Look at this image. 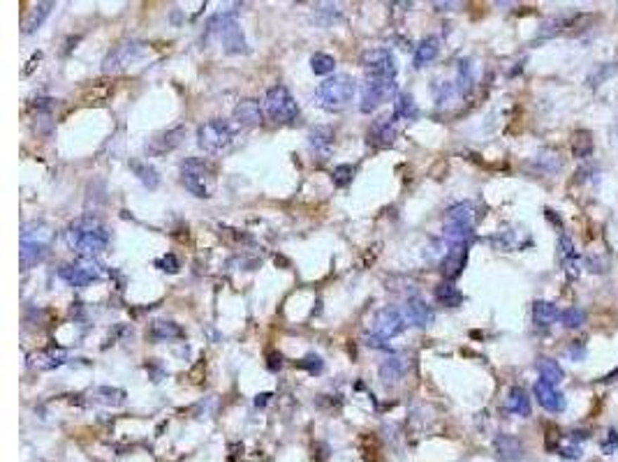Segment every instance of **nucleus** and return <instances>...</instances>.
Segmentation results:
<instances>
[{
  "instance_id": "obj_18",
  "label": "nucleus",
  "mask_w": 618,
  "mask_h": 462,
  "mask_svg": "<svg viewBox=\"0 0 618 462\" xmlns=\"http://www.w3.org/2000/svg\"><path fill=\"white\" fill-rule=\"evenodd\" d=\"M406 319L410 324H415L417 329H426V326L433 324V310L426 305V301H422L419 296L408 298V303H406Z\"/></svg>"
},
{
  "instance_id": "obj_28",
  "label": "nucleus",
  "mask_w": 618,
  "mask_h": 462,
  "mask_svg": "<svg viewBox=\"0 0 618 462\" xmlns=\"http://www.w3.org/2000/svg\"><path fill=\"white\" fill-rule=\"evenodd\" d=\"M53 3H37L33 10H30V14L26 17V21H23V35H30L35 33V30L42 26V21L49 17Z\"/></svg>"
},
{
  "instance_id": "obj_37",
  "label": "nucleus",
  "mask_w": 618,
  "mask_h": 462,
  "mask_svg": "<svg viewBox=\"0 0 618 462\" xmlns=\"http://www.w3.org/2000/svg\"><path fill=\"white\" fill-rule=\"evenodd\" d=\"M331 178H334V185L347 187L352 183V178H354V169L350 164H338L334 169V173H331Z\"/></svg>"
},
{
  "instance_id": "obj_25",
  "label": "nucleus",
  "mask_w": 618,
  "mask_h": 462,
  "mask_svg": "<svg viewBox=\"0 0 618 462\" xmlns=\"http://www.w3.org/2000/svg\"><path fill=\"white\" fill-rule=\"evenodd\" d=\"M438 53H440V39L435 35L424 37L422 42L417 44V49H415V67L429 65V62H433L435 58H438Z\"/></svg>"
},
{
  "instance_id": "obj_20",
  "label": "nucleus",
  "mask_w": 618,
  "mask_h": 462,
  "mask_svg": "<svg viewBox=\"0 0 618 462\" xmlns=\"http://www.w3.org/2000/svg\"><path fill=\"white\" fill-rule=\"evenodd\" d=\"M445 225L447 227L472 231V227H475V206L468 204V202L451 206L449 213H447V222H445Z\"/></svg>"
},
{
  "instance_id": "obj_38",
  "label": "nucleus",
  "mask_w": 618,
  "mask_h": 462,
  "mask_svg": "<svg viewBox=\"0 0 618 462\" xmlns=\"http://www.w3.org/2000/svg\"><path fill=\"white\" fill-rule=\"evenodd\" d=\"M560 252H562V259H565L569 266H574V264H577L574 245H572V241H569L567 236H560Z\"/></svg>"
},
{
  "instance_id": "obj_31",
  "label": "nucleus",
  "mask_w": 618,
  "mask_h": 462,
  "mask_svg": "<svg viewBox=\"0 0 618 462\" xmlns=\"http://www.w3.org/2000/svg\"><path fill=\"white\" fill-rule=\"evenodd\" d=\"M67 352H63V349H58V352H49V354H37L33 358V365L37 370H53V368H60L63 363L67 361Z\"/></svg>"
},
{
  "instance_id": "obj_11",
  "label": "nucleus",
  "mask_w": 618,
  "mask_h": 462,
  "mask_svg": "<svg viewBox=\"0 0 618 462\" xmlns=\"http://www.w3.org/2000/svg\"><path fill=\"white\" fill-rule=\"evenodd\" d=\"M146 46L139 44V42H123L118 44L116 49L112 51L105 58V62H102V70L105 72H123L128 70L130 65H134L141 55H144Z\"/></svg>"
},
{
  "instance_id": "obj_26",
  "label": "nucleus",
  "mask_w": 618,
  "mask_h": 462,
  "mask_svg": "<svg viewBox=\"0 0 618 462\" xmlns=\"http://www.w3.org/2000/svg\"><path fill=\"white\" fill-rule=\"evenodd\" d=\"M558 319H560V310L553 305V303L535 301V305H533V322H535V326L546 329V326H551L553 322H558Z\"/></svg>"
},
{
  "instance_id": "obj_23",
  "label": "nucleus",
  "mask_w": 618,
  "mask_h": 462,
  "mask_svg": "<svg viewBox=\"0 0 618 462\" xmlns=\"http://www.w3.org/2000/svg\"><path fill=\"white\" fill-rule=\"evenodd\" d=\"M496 451L505 462H514L524 458V444L512 435H501L496 437Z\"/></svg>"
},
{
  "instance_id": "obj_6",
  "label": "nucleus",
  "mask_w": 618,
  "mask_h": 462,
  "mask_svg": "<svg viewBox=\"0 0 618 462\" xmlns=\"http://www.w3.org/2000/svg\"><path fill=\"white\" fill-rule=\"evenodd\" d=\"M211 33H216L220 44H223L225 53H241L245 51V37L239 28L234 14H218L216 19L209 23Z\"/></svg>"
},
{
  "instance_id": "obj_9",
  "label": "nucleus",
  "mask_w": 618,
  "mask_h": 462,
  "mask_svg": "<svg viewBox=\"0 0 618 462\" xmlns=\"http://www.w3.org/2000/svg\"><path fill=\"white\" fill-rule=\"evenodd\" d=\"M58 277L65 280L72 286H86L93 280H100L102 277V266L95 259H82L79 257L72 264H63L58 270Z\"/></svg>"
},
{
  "instance_id": "obj_22",
  "label": "nucleus",
  "mask_w": 618,
  "mask_h": 462,
  "mask_svg": "<svg viewBox=\"0 0 618 462\" xmlns=\"http://www.w3.org/2000/svg\"><path fill=\"white\" fill-rule=\"evenodd\" d=\"M505 407L510 414H517V416H521V418H528L530 416V397L526 393V388L512 386L510 393H507Z\"/></svg>"
},
{
  "instance_id": "obj_36",
  "label": "nucleus",
  "mask_w": 618,
  "mask_h": 462,
  "mask_svg": "<svg viewBox=\"0 0 618 462\" xmlns=\"http://www.w3.org/2000/svg\"><path fill=\"white\" fill-rule=\"evenodd\" d=\"M593 153V139L588 132H579L574 137V157H588Z\"/></svg>"
},
{
  "instance_id": "obj_5",
  "label": "nucleus",
  "mask_w": 618,
  "mask_h": 462,
  "mask_svg": "<svg viewBox=\"0 0 618 462\" xmlns=\"http://www.w3.org/2000/svg\"><path fill=\"white\" fill-rule=\"evenodd\" d=\"M264 111L276 123H292L299 116V105L285 86H273L264 95Z\"/></svg>"
},
{
  "instance_id": "obj_3",
  "label": "nucleus",
  "mask_w": 618,
  "mask_h": 462,
  "mask_svg": "<svg viewBox=\"0 0 618 462\" xmlns=\"http://www.w3.org/2000/svg\"><path fill=\"white\" fill-rule=\"evenodd\" d=\"M181 183H184V187L190 194L200 199H209L216 192V173H213V166L204 160H197V157H190V160L181 164Z\"/></svg>"
},
{
  "instance_id": "obj_19",
  "label": "nucleus",
  "mask_w": 618,
  "mask_h": 462,
  "mask_svg": "<svg viewBox=\"0 0 618 462\" xmlns=\"http://www.w3.org/2000/svg\"><path fill=\"white\" fill-rule=\"evenodd\" d=\"M408 372V361L403 356H387L382 365H380V379L385 384H399Z\"/></svg>"
},
{
  "instance_id": "obj_35",
  "label": "nucleus",
  "mask_w": 618,
  "mask_h": 462,
  "mask_svg": "<svg viewBox=\"0 0 618 462\" xmlns=\"http://www.w3.org/2000/svg\"><path fill=\"white\" fill-rule=\"evenodd\" d=\"M100 397V402L105 404H112V407H118V404L125 402V391H121V388H109V386H102L98 388V393H95Z\"/></svg>"
},
{
  "instance_id": "obj_4",
  "label": "nucleus",
  "mask_w": 618,
  "mask_h": 462,
  "mask_svg": "<svg viewBox=\"0 0 618 462\" xmlns=\"http://www.w3.org/2000/svg\"><path fill=\"white\" fill-rule=\"evenodd\" d=\"M232 141L234 127L223 118H213V121H206L204 125L197 127V146L204 153H223L225 148L232 146Z\"/></svg>"
},
{
  "instance_id": "obj_40",
  "label": "nucleus",
  "mask_w": 618,
  "mask_h": 462,
  "mask_svg": "<svg viewBox=\"0 0 618 462\" xmlns=\"http://www.w3.org/2000/svg\"><path fill=\"white\" fill-rule=\"evenodd\" d=\"M157 266H160L162 270H167V273H176V270H179V259L174 257V254H167V257H162L160 261H157Z\"/></svg>"
},
{
  "instance_id": "obj_2",
  "label": "nucleus",
  "mask_w": 618,
  "mask_h": 462,
  "mask_svg": "<svg viewBox=\"0 0 618 462\" xmlns=\"http://www.w3.org/2000/svg\"><path fill=\"white\" fill-rule=\"evenodd\" d=\"M354 93H356L354 79L347 74H336L315 88V102H318L324 111H343L352 102Z\"/></svg>"
},
{
  "instance_id": "obj_33",
  "label": "nucleus",
  "mask_w": 618,
  "mask_h": 462,
  "mask_svg": "<svg viewBox=\"0 0 618 462\" xmlns=\"http://www.w3.org/2000/svg\"><path fill=\"white\" fill-rule=\"evenodd\" d=\"M311 70L315 72V74H320V77L331 74V72L336 70L334 55H329V53H313L311 55Z\"/></svg>"
},
{
  "instance_id": "obj_16",
  "label": "nucleus",
  "mask_w": 618,
  "mask_h": 462,
  "mask_svg": "<svg viewBox=\"0 0 618 462\" xmlns=\"http://www.w3.org/2000/svg\"><path fill=\"white\" fill-rule=\"evenodd\" d=\"M465 261H468V245H451V250L445 254V259H442V264H440V270H442V275H445V280L451 282L454 277L461 275Z\"/></svg>"
},
{
  "instance_id": "obj_42",
  "label": "nucleus",
  "mask_w": 618,
  "mask_h": 462,
  "mask_svg": "<svg viewBox=\"0 0 618 462\" xmlns=\"http://www.w3.org/2000/svg\"><path fill=\"white\" fill-rule=\"evenodd\" d=\"M558 453H560V456H565V458H581V449H577V446H569V449H560Z\"/></svg>"
},
{
  "instance_id": "obj_34",
  "label": "nucleus",
  "mask_w": 618,
  "mask_h": 462,
  "mask_svg": "<svg viewBox=\"0 0 618 462\" xmlns=\"http://www.w3.org/2000/svg\"><path fill=\"white\" fill-rule=\"evenodd\" d=\"M586 322V312L581 308H567L560 312V324L565 326V329H579V326H584Z\"/></svg>"
},
{
  "instance_id": "obj_41",
  "label": "nucleus",
  "mask_w": 618,
  "mask_h": 462,
  "mask_svg": "<svg viewBox=\"0 0 618 462\" xmlns=\"http://www.w3.org/2000/svg\"><path fill=\"white\" fill-rule=\"evenodd\" d=\"M616 446H618V433L616 430H609V437H607V442L602 444V449H605V453H612Z\"/></svg>"
},
{
  "instance_id": "obj_8",
  "label": "nucleus",
  "mask_w": 618,
  "mask_h": 462,
  "mask_svg": "<svg viewBox=\"0 0 618 462\" xmlns=\"http://www.w3.org/2000/svg\"><path fill=\"white\" fill-rule=\"evenodd\" d=\"M35 227L39 229L42 225H37V222H35ZM46 254H49V238H42L39 231H37V234H33V231L28 229V225L23 227V231H21V248H19L21 266L23 268L35 266V264H39V261L46 259Z\"/></svg>"
},
{
  "instance_id": "obj_13",
  "label": "nucleus",
  "mask_w": 618,
  "mask_h": 462,
  "mask_svg": "<svg viewBox=\"0 0 618 462\" xmlns=\"http://www.w3.org/2000/svg\"><path fill=\"white\" fill-rule=\"evenodd\" d=\"M396 121H399V118H396L394 114L380 116L378 121L368 127V134H366L368 146H375V148L392 146L396 139Z\"/></svg>"
},
{
  "instance_id": "obj_14",
  "label": "nucleus",
  "mask_w": 618,
  "mask_h": 462,
  "mask_svg": "<svg viewBox=\"0 0 618 462\" xmlns=\"http://www.w3.org/2000/svg\"><path fill=\"white\" fill-rule=\"evenodd\" d=\"M184 137H186V127L179 125V127H174V130L155 134V137L148 141L146 150L150 155H165V153H169V150L176 148L179 143L184 141Z\"/></svg>"
},
{
  "instance_id": "obj_15",
  "label": "nucleus",
  "mask_w": 618,
  "mask_h": 462,
  "mask_svg": "<svg viewBox=\"0 0 618 462\" xmlns=\"http://www.w3.org/2000/svg\"><path fill=\"white\" fill-rule=\"evenodd\" d=\"M533 391H535L537 402H540L546 411L558 414V411L565 409V397H562V393H558V391H556V386H551L549 381L537 379V381H535V386H533Z\"/></svg>"
},
{
  "instance_id": "obj_30",
  "label": "nucleus",
  "mask_w": 618,
  "mask_h": 462,
  "mask_svg": "<svg viewBox=\"0 0 618 462\" xmlns=\"http://www.w3.org/2000/svg\"><path fill=\"white\" fill-rule=\"evenodd\" d=\"M537 372H540V379L549 381L551 386H556L562 381V368L553 358H546V356L540 358V361H537Z\"/></svg>"
},
{
  "instance_id": "obj_17",
  "label": "nucleus",
  "mask_w": 618,
  "mask_h": 462,
  "mask_svg": "<svg viewBox=\"0 0 618 462\" xmlns=\"http://www.w3.org/2000/svg\"><path fill=\"white\" fill-rule=\"evenodd\" d=\"M262 118H264V111L257 100H241L239 105L234 107V121L241 127H255L262 123Z\"/></svg>"
},
{
  "instance_id": "obj_24",
  "label": "nucleus",
  "mask_w": 618,
  "mask_h": 462,
  "mask_svg": "<svg viewBox=\"0 0 618 462\" xmlns=\"http://www.w3.org/2000/svg\"><path fill=\"white\" fill-rule=\"evenodd\" d=\"M148 338L153 340V342H172V340L184 338V329H181L179 324H174V322L157 319L148 329Z\"/></svg>"
},
{
  "instance_id": "obj_1",
  "label": "nucleus",
  "mask_w": 618,
  "mask_h": 462,
  "mask_svg": "<svg viewBox=\"0 0 618 462\" xmlns=\"http://www.w3.org/2000/svg\"><path fill=\"white\" fill-rule=\"evenodd\" d=\"M65 238L82 259H95L109 245V231L98 218H79L67 227Z\"/></svg>"
},
{
  "instance_id": "obj_39",
  "label": "nucleus",
  "mask_w": 618,
  "mask_h": 462,
  "mask_svg": "<svg viewBox=\"0 0 618 462\" xmlns=\"http://www.w3.org/2000/svg\"><path fill=\"white\" fill-rule=\"evenodd\" d=\"M299 365H301V368H306L308 372H313V374L315 372H322V358L320 356H313V354L306 356Z\"/></svg>"
},
{
  "instance_id": "obj_27",
  "label": "nucleus",
  "mask_w": 618,
  "mask_h": 462,
  "mask_svg": "<svg viewBox=\"0 0 618 462\" xmlns=\"http://www.w3.org/2000/svg\"><path fill=\"white\" fill-rule=\"evenodd\" d=\"M435 301L440 303V305H447V308H456L463 303V293L458 291V286L454 282H440L438 286H435Z\"/></svg>"
},
{
  "instance_id": "obj_10",
  "label": "nucleus",
  "mask_w": 618,
  "mask_h": 462,
  "mask_svg": "<svg viewBox=\"0 0 618 462\" xmlns=\"http://www.w3.org/2000/svg\"><path fill=\"white\" fill-rule=\"evenodd\" d=\"M394 93H396V81H382V79L363 77L359 109L363 111V114H371V111H375L387 98H392Z\"/></svg>"
},
{
  "instance_id": "obj_32",
  "label": "nucleus",
  "mask_w": 618,
  "mask_h": 462,
  "mask_svg": "<svg viewBox=\"0 0 618 462\" xmlns=\"http://www.w3.org/2000/svg\"><path fill=\"white\" fill-rule=\"evenodd\" d=\"M132 169H134V173H137L139 180L144 183L146 187H150V190L157 187V183H160V176H157V171L148 162H132Z\"/></svg>"
},
{
  "instance_id": "obj_7",
  "label": "nucleus",
  "mask_w": 618,
  "mask_h": 462,
  "mask_svg": "<svg viewBox=\"0 0 618 462\" xmlns=\"http://www.w3.org/2000/svg\"><path fill=\"white\" fill-rule=\"evenodd\" d=\"M363 72H366L368 79H382V81H396V74H399V65H396V58L390 49H371L363 53Z\"/></svg>"
},
{
  "instance_id": "obj_12",
  "label": "nucleus",
  "mask_w": 618,
  "mask_h": 462,
  "mask_svg": "<svg viewBox=\"0 0 618 462\" xmlns=\"http://www.w3.org/2000/svg\"><path fill=\"white\" fill-rule=\"evenodd\" d=\"M406 326H408V319L401 315V310H396V308L380 310V312L375 315V319H373L375 336L382 338V340H390V338L401 336V333L406 331Z\"/></svg>"
},
{
  "instance_id": "obj_29",
  "label": "nucleus",
  "mask_w": 618,
  "mask_h": 462,
  "mask_svg": "<svg viewBox=\"0 0 618 462\" xmlns=\"http://www.w3.org/2000/svg\"><path fill=\"white\" fill-rule=\"evenodd\" d=\"M417 102L412 98V93H401L394 102V116L403 118V121H412V118H417Z\"/></svg>"
},
{
  "instance_id": "obj_21",
  "label": "nucleus",
  "mask_w": 618,
  "mask_h": 462,
  "mask_svg": "<svg viewBox=\"0 0 618 462\" xmlns=\"http://www.w3.org/2000/svg\"><path fill=\"white\" fill-rule=\"evenodd\" d=\"M308 143H311L313 153H318L324 160L331 153V148H334V130L331 127H315L308 134Z\"/></svg>"
}]
</instances>
